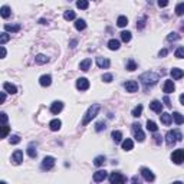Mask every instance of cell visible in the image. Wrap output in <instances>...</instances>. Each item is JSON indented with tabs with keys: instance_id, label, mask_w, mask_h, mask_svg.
Segmentation results:
<instances>
[{
	"instance_id": "1",
	"label": "cell",
	"mask_w": 184,
	"mask_h": 184,
	"mask_svg": "<svg viewBox=\"0 0 184 184\" xmlns=\"http://www.w3.org/2000/svg\"><path fill=\"white\" fill-rule=\"evenodd\" d=\"M140 81L142 82V85L148 88V86L156 85L157 82L160 81V76L157 75L156 72H145V73H142V75L140 76Z\"/></svg>"
},
{
	"instance_id": "2",
	"label": "cell",
	"mask_w": 184,
	"mask_h": 184,
	"mask_svg": "<svg viewBox=\"0 0 184 184\" xmlns=\"http://www.w3.org/2000/svg\"><path fill=\"white\" fill-rule=\"evenodd\" d=\"M99 107L98 104H94V105H91L89 108H88V111H86V114H85V117H84V119H82V125H88V124L92 121V119L98 115V112H99Z\"/></svg>"
},
{
	"instance_id": "3",
	"label": "cell",
	"mask_w": 184,
	"mask_h": 184,
	"mask_svg": "<svg viewBox=\"0 0 184 184\" xmlns=\"http://www.w3.org/2000/svg\"><path fill=\"white\" fill-rule=\"evenodd\" d=\"M183 140V135H181V132L178 130H173V131H168L167 132V135H165V142H167V145L171 147L174 145L175 142H178Z\"/></svg>"
},
{
	"instance_id": "4",
	"label": "cell",
	"mask_w": 184,
	"mask_h": 184,
	"mask_svg": "<svg viewBox=\"0 0 184 184\" xmlns=\"http://www.w3.org/2000/svg\"><path fill=\"white\" fill-rule=\"evenodd\" d=\"M132 132H134V138L137 140L138 142H142L144 140H145V134H144V131L141 130V125L140 124H132Z\"/></svg>"
},
{
	"instance_id": "5",
	"label": "cell",
	"mask_w": 184,
	"mask_h": 184,
	"mask_svg": "<svg viewBox=\"0 0 184 184\" xmlns=\"http://www.w3.org/2000/svg\"><path fill=\"white\" fill-rule=\"evenodd\" d=\"M171 161L174 164H183L184 163V148H178L171 154Z\"/></svg>"
},
{
	"instance_id": "6",
	"label": "cell",
	"mask_w": 184,
	"mask_h": 184,
	"mask_svg": "<svg viewBox=\"0 0 184 184\" xmlns=\"http://www.w3.org/2000/svg\"><path fill=\"white\" fill-rule=\"evenodd\" d=\"M108 180H109V183L111 184H118V183H125V181H127V178H125L121 173H118V171L111 173V175H109Z\"/></svg>"
},
{
	"instance_id": "7",
	"label": "cell",
	"mask_w": 184,
	"mask_h": 184,
	"mask_svg": "<svg viewBox=\"0 0 184 184\" xmlns=\"http://www.w3.org/2000/svg\"><path fill=\"white\" fill-rule=\"evenodd\" d=\"M55 158H53L52 156H46L45 158L42 160V168L43 170H52L53 167H55Z\"/></svg>"
},
{
	"instance_id": "8",
	"label": "cell",
	"mask_w": 184,
	"mask_h": 184,
	"mask_svg": "<svg viewBox=\"0 0 184 184\" xmlns=\"http://www.w3.org/2000/svg\"><path fill=\"white\" fill-rule=\"evenodd\" d=\"M141 175H142V178L145 180L147 183H151V181H154V180H156V175H154V173H152L150 168H145V167H142V168H141Z\"/></svg>"
},
{
	"instance_id": "9",
	"label": "cell",
	"mask_w": 184,
	"mask_h": 184,
	"mask_svg": "<svg viewBox=\"0 0 184 184\" xmlns=\"http://www.w3.org/2000/svg\"><path fill=\"white\" fill-rule=\"evenodd\" d=\"M124 88L127 89V92H137L138 91V82L137 81H127L125 84H124Z\"/></svg>"
},
{
	"instance_id": "10",
	"label": "cell",
	"mask_w": 184,
	"mask_h": 184,
	"mask_svg": "<svg viewBox=\"0 0 184 184\" xmlns=\"http://www.w3.org/2000/svg\"><path fill=\"white\" fill-rule=\"evenodd\" d=\"M12 161H13L14 165L22 164V161H23V151L22 150H16L13 152V156H12Z\"/></svg>"
},
{
	"instance_id": "11",
	"label": "cell",
	"mask_w": 184,
	"mask_h": 184,
	"mask_svg": "<svg viewBox=\"0 0 184 184\" xmlns=\"http://www.w3.org/2000/svg\"><path fill=\"white\" fill-rule=\"evenodd\" d=\"M76 88L79 91L89 89V81L86 79V78H79V79L76 81Z\"/></svg>"
},
{
	"instance_id": "12",
	"label": "cell",
	"mask_w": 184,
	"mask_h": 184,
	"mask_svg": "<svg viewBox=\"0 0 184 184\" xmlns=\"http://www.w3.org/2000/svg\"><path fill=\"white\" fill-rule=\"evenodd\" d=\"M62 109H63V102H62V101H55V102H52V105H51V112H52L53 115H58Z\"/></svg>"
},
{
	"instance_id": "13",
	"label": "cell",
	"mask_w": 184,
	"mask_h": 184,
	"mask_svg": "<svg viewBox=\"0 0 184 184\" xmlns=\"http://www.w3.org/2000/svg\"><path fill=\"white\" fill-rule=\"evenodd\" d=\"M96 65H98V68H101V69H108L111 62H109V59H107V58L98 56L96 58Z\"/></svg>"
},
{
	"instance_id": "14",
	"label": "cell",
	"mask_w": 184,
	"mask_h": 184,
	"mask_svg": "<svg viewBox=\"0 0 184 184\" xmlns=\"http://www.w3.org/2000/svg\"><path fill=\"white\" fill-rule=\"evenodd\" d=\"M107 177H108V173H107V171L105 170H98L94 174V181L95 183H101V181H104Z\"/></svg>"
},
{
	"instance_id": "15",
	"label": "cell",
	"mask_w": 184,
	"mask_h": 184,
	"mask_svg": "<svg viewBox=\"0 0 184 184\" xmlns=\"http://www.w3.org/2000/svg\"><path fill=\"white\" fill-rule=\"evenodd\" d=\"M174 89H175V85H174V82L173 81H165L164 82V86H163V91H164L165 94L168 95V94H171V92H174Z\"/></svg>"
},
{
	"instance_id": "16",
	"label": "cell",
	"mask_w": 184,
	"mask_h": 184,
	"mask_svg": "<svg viewBox=\"0 0 184 184\" xmlns=\"http://www.w3.org/2000/svg\"><path fill=\"white\" fill-rule=\"evenodd\" d=\"M150 109L151 111H154V112L157 114H161L163 112V104H161V101H152L151 104H150Z\"/></svg>"
},
{
	"instance_id": "17",
	"label": "cell",
	"mask_w": 184,
	"mask_h": 184,
	"mask_svg": "<svg viewBox=\"0 0 184 184\" xmlns=\"http://www.w3.org/2000/svg\"><path fill=\"white\" fill-rule=\"evenodd\" d=\"M121 147H122L124 151H131L132 148H134V141H132L131 138H125V140L121 142Z\"/></svg>"
},
{
	"instance_id": "18",
	"label": "cell",
	"mask_w": 184,
	"mask_h": 184,
	"mask_svg": "<svg viewBox=\"0 0 184 184\" xmlns=\"http://www.w3.org/2000/svg\"><path fill=\"white\" fill-rule=\"evenodd\" d=\"M170 75L173 76V79H181L184 76V71L180 69V68H173L170 71Z\"/></svg>"
},
{
	"instance_id": "19",
	"label": "cell",
	"mask_w": 184,
	"mask_h": 184,
	"mask_svg": "<svg viewBox=\"0 0 184 184\" xmlns=\"http://www.w3.org/2000/svg\"><path fill=\"white\" fill-rule=\"evenodd\" d=\"M160 118H161V122L164 124V125H170L173 122V115L168 112H161Z\"/></svg>"
},
{
	"instance_id": "20",
	"label": "cell",
	"mask_w": 184,
	"mask_h": 184,
	"mask_svg": "<svg viewBox=\"0 0 184 184\" xmlns=\"http://www.w3.org/2000/svg\"><path fill=\"white\" fill-rule=\"evenodd\" d=\"M3 91H6L7 94H16L17 92V88H16V85H13V84H10V82H5L3 84Z\"/></svg>"
},
{
	"instance_id": "21",
	"label": "cell",
	"mask_w": 184,
	"mask_h": 184,
	"mask_svg": "<svg viewBox=\"0 0 184 184\" xmlns=\"http://www.w3.org/2000/svg\"><path fill=\"white\" fill-rule=\"evenodd\" d=\"M61 127H62V121H61V119H58V118L52 119V121L49 122V128H51L52 131H59Z\"/></svg>"
},
{
	"instance_id": "22",
	"label": "cell",
	"mask_w": 184,
	"mask_h": 184,
	"mask_svg": "<svg viewBox=\"0 0 184 184\" xmlns=\"http://www.w3.org/2000/svg\"><path fill=\"white\" fill-rule=\"evenodd\" d=\"M39 84L42 86H49L52 84V76L51 75H42L39 78Z\"/></svg>"
},
{
	"instance_id": "23",
	"label": "cell",
	"mask_w": 184,
	"mask_h": 184,
	"mask_svg": "<svg viewBox=\"0 0 184 184\" xmlns=\"http://www.w3.org/2000/svg\"><path fill=\"white\" fill-rule=\"evenodd\" d=\"M35 62H36L38 65H45V63H47V62H49V58H47L46 55L39 53V55H36V58H35Z\"/></svg>"
},
{
	"instance_id": "24",
	"label": "cell",
	"mask_w": 184,
	"mask_h": 184,
	"mask_svg": "<svg viewBox=\"0 0 184 184\" xmlns=\"http://www.w3.org/2000/svg\"><path fill=\"white\" fill-rule=\"evenodd\" d=\"M108 47L111 51H118L119 47H121V43H119V40H117V39H111L108 42Z\"/></svg>"
},
{
	"instance_id": "25",
	"label": "cell",
	"mask_w": 184,
	"mask_h": 184,
	"mask_svg": "<svg viewBox=\"0 0 184 184\" xmlns=\"http://www.w3.org/2000/svg\"><path fill=\"white\" fill-rule=\"evenodd\" d=\"M173 121L177 125H181V124H184V115H181L180 112H173Z\"/></svg>"
},
{
	"instance_id": "26",
	"label": "cell",
	"mask_w": 184,
	"mask_h": 184,
	"mask_svg": "<svg viewBox=\"0 0 184 184\" xmlns=\"http://www.w3.org/2000/svg\"><path fill=\"white\" fill-rule=\"evenodd\" d=\"M20 24H5V30L6 32H12V33H16L20 30Z\"/></svg>"
},
{
	"instance_id": "27",
	"label": "cell",
	"mask_w": 184,
	"mask_h": 184,
	"mask_svg": "<svg viewBox=\"0 0 184 184\" xmlns=\"http://www.w3.org/2000/svg\"><path fill=\"white\" fill-rule=\"evenodd\" d=\"M75 29L76 30H85L86 29V22L84 19H76V22H75Z\"/></svg>"
},
{
	"instance_id": "28",
	"label": "cell",
	"mask_w": 184,
	"mask_h": 184,
	"mask_svg": "<svg viewBox=\"0 0 184 184\" xmlns=\"http://www.w3.org/2000/svg\"><path fill=\"white\" fill-rule=\"evenodd\" d=\"M91 63H92L91 59H85V61H82L79 63V69H81V71H84V72H86L91 68Z\"/></svg>"
},
{
	"instance_id": "29",
	"label": "cell",
	"mask_w": 184,
	"mask_h": 184,
	"mask_svg": "<svg viewBox=\"0 0 184 184\" xmlns=\"http://www.w3.org/2000/svg\"><path fill=\"white\" fill-rule=\"evenodd\" d=\"M28 156L30 158H36L38 156V151H36V145H33V144H29L28 147Z\"/></svg>"
},
{
	"instance_id": "30",
	"label": "cell",
	"mask_w": 184,
	"mask_h": 184,
	"mask_svg": "<svg viewBox=\"0 0 184 184\" xmlns=\"http://www.w3.org/2000/svg\"><path fill=\"white\" fill-rule=\"evenodd\" d=\"M0 14H2V17H3V19H7L10 14H12V10H10L9 6H3V7L0 9Z\"/></svg>"
},
{
	"instance_id": "31",
	"label": "cell",
	"mask_w": 184,
	"mask_h": 184,
	"mask_svg": "<svg viewBox=\"0 0 184 184\" xmlns=\"http://www.w3.org/2000/svg\"><path fill=\"white\" fill-rule=\"evenodd\" d=\"M9 40H10V35L7 32H3L0 35V46H5Z\"/></svg>"
},
{
	"instance_id": "32",
	"label": "cell",
	"mask_w": 184,
	"mask_h": 184,
	"mask_svg": "<svg viewBox=\"0 0 184 184\" xmlns=\"http://www.w3.org/2000/svg\"><path fill=\"white\" fill-rule=\"evenodd\" d=\"M76 7L81 10H86L89 7V3H88V0H78L76 2Z\"/></svg>"
},
{
	"instance_id": "33",
	"label": "cell",
	"mask_w": 184,
	"mask_h": 184,
	"mask_svg": "<svg viewBox=\"0 0 184 184\" xmlns=\"http://www.w3.org/2000/svg\"><path fill=\"white\" fill-rule=\"evenodd\" d=\"M142 109H144V107H142V105H137V107H135V108L132 109L131 115H132V117H135V118H138V117H141V114H142Z\"/></svg>"
},
{
	"instance_id": "34",
	"label": "cell",
	"mask_w": 184,
	"mask_h": 184,
	"mask_svg": "<svg viewBox=\"0 0 184 184\" xmlns=\"http://www.w3.org/2000/svg\"><path fill=\"white\" fill-rule=\"evenodd\" d=\"M112 140L117 144L118 142H122V132L121 131H112Z\"/></svg>"
},
{
	"instance_id": "35",
	"label": "cell",
	"mask_w": 184,
	"mask_h": 184,
	"mask_svg": "<svg viewBox=\"0 0 184 184\" xmlns=\"http://www.w3.org/2000/svg\"><path fill=\"white\" fill-rule=\"evenodd\" d=\"M119 35H121V39H122V42H130V40H131V32H128V30H122V32L119 33Z\"/></svg>"
},
{
	"instance_id": "36",
	"label": "cell",
	"mask_w": 184,
	"mask_h": 184,
	"mask_svg": "<svg viewBox=\"0 0 184 184\" xmlns=\"http://www.w3.org/2000/svg\"><path fill=\"white\" fill-rule=\"evenodd\" d=\"M117 24H118L119 28H125L128 24V19L127 16H119L118 19H117Z\"/></svg>"
},
{
	"instance_id": "37",
	"label": "cell",
	"mask_w": 184,
	"mask_h": 184,
	"mask_svg": "<svg viewBox=\"0 0 184 184\" xmlns=\"http://www.w3.org/2000/svg\"><path fill=\"white\" fill-rule=\"evenodd\" d=\"M76 17V14L73 10H66L65 13H63V19L65 20H73Z\"/></svg>"
},
{
	"instance_id": "38",
	"label": "cell",
	"mask_w": 184,
	"mask_h": 184,
	"mask_svg": "<svg viewBox=\"0 0 184 184\" xmlns=\"http://www.w3.org/2000/svg\"><path fill=\"white\" fill-rule=\"evenodd\" d=\"M147 130L148 131H151V132H157V130H158V127H157V124L154 122V121H147Z\"/></svg>"
},
{
	"instance_id": "39",
	"label": "cell",
	"mask_w": 184,
	"mask_h": 184,
	"mask_svg": "<svg viewBox=\"0 0 184 184\" xmlns=\"http://www.w3.org/2000/svg\"><path fill=\"white\" fill-rule=\"evenodd\" d=\"M105 158L104 156H98V157H95V160H94V164L96 165V167H101V165H104L105 164Z\"/></svg>"
},
{
	"instance_id": "40",
	"label": "cell",
	"mask_w": 184,
	"mask_h": 184,
	"mask_svg": "<svg viewBox=\"0 0 184 184\" xmlns=\"http://www.w3.org/2000/svg\"><path fill=\"white\" fill-rule=\"evenodd\" d=\"M174 56L177 58V59H184V46H180L175 49Z\"/></svg>"
},
{
	"instance_id": "41",
	"label": "cell",
	"mask_w": 184,
	"mask_h": 184,
	"mask_svg": "<svg viewBox=\"0 0 184 184\" xmlns=\"http://www.w3.org/2000/svg\"><path fill=\"white\" fill-rule=\"evenodd\" d=\"M175 14H177V16H183L184 14V2L183 3H178V5L175 6Z\"/></svg>"
},
{
	"instance_id": "42",
	"label": "cell",
	"mask_w": 184,
	"mask_h": 184,
	"mask_svg": "<svg viewBox=\"0 0 184 184\" xmlns=\"http://www.w3.org/2000/svg\"><path fill=\"white\" fill-rule=\"evenodd\" d=\"M127 69H128V71H131V72L137 69V63H135L134 59H130V61L127 62Z\"/></svg>"
},
{
	"instance_id": "43",
	"label": "cell",
	"mask_w": 184,
	"mask_h": 184,
	"mask_svg": "<svg viewBox=\"0 0 184 184\" xmlns=\"http://www.w3.org/2000/svg\"><path fill=\"white\" fill-rule=\"evenodd\" d=\"M9 131H10V128L7 127V124H3V127H2V138H6V137H7Z\"/></svg>"
},
{
	"instance_id": "44",
	"label": "cell",
	"mask_w": 184,
	"mask_h": 184,
	"mask_svg": "<svg viewBox=\"0 0 184 184\" xmlns=\"http://www.w3.org/2000/svg\"><path fill=\"white\" fill-rule=\"evenodd\" d=\"M112 79H114L112 73H104V75H102V81H104V82H107V84L112 82Z\"/></svg>"
},
{
	"instance_id": "45",
	"label": "cell",
	"mask_w": 184,
	"mask_h": 184,
	"mask_svg": "<svg viewBox=\"0 0 184 184\" xmlns=\"http://www.w3.org/2000/svg\"><path fill=\"white\" fill-rule=\"evenodd\" d=\"M177 39H180V36L177 33H170V35L167 36V40H168V42H173V40H177Z\"/></svg>"
},
{
	"instance_id": "46",
	"label": "cell",
	"mask_w": 184,
	"mask_h": 184,
	"mask_svg": "<svg viewBox=\"0 0 184 184\" xmlns=\"http://www.w3.org/2000/svg\"><path fill=\"white\" fill-rule=\"evenodd\" d=\"M20 137L19 135H10V144H19Z\"/></svg>"
},
{
	"instance_id": "47",
	"label": "cell",
	"mask_w": 184,
	"mask_h": 184,
	"mask_svg": "<svg viewBox=\"0 0 184 184\" xmlns=\"http://www.w3.org/2000/svg\"><path fill=\"white\" fill-rule=\"evenodd\" d=\"M95 130H96V132H101L102 130H105V122H96Z\"/></svg>"
},
{
	"instance_id": "48",
	"label": "cell",
	"mask_w": 184,
	"mask_h": 184,
	"mask_svg": "<svg viewBox=\"0 0 184 184\" xmlns=\"http://www.w3.org/2000/svg\"><path fill=\"white\" fill-rule=\"evenodd\" d=\"M145 17H144V16H142V17H141V19H140V20H138V23H137V28L138 29H142V28H144V26H145Z\"/></svg>"
},
{
	"instance_id": "49",
	"label": "cell",
	"mask_w": 184,
	"mask_h": 184,
	"mask_svg": "<svg viewBox=\"0 0 184 184\" xmlns=\"http://www.w3.org/2000/svg\"><path fill=\"white\" fill-rule=\"evenodd\" d=\"M157 3H158L160 7H167V6H168V0H158Z\"/></svg>"
},
{
	"instance_id": "50",
	"label": "cell",
	"mask_w": 184,
	"mask_h": 184,
	"mask_svg": "<svg viewBox=\"0 0 184 184\" xmlns=\"http://www.w3.org/2000/svg\"><path fill=\"white\" fill-rule=\"evenodd\" d=\"M167 53H168V51H167V49H161L160 52H158V56H160V58H163V56H165Z\"/></svg>"
},
{
	"instance_id": "51",
	"label": "cell",
	"mask_w": 184,
	"mask_h": 184,
	"mask_svg": "<svg viewBox=\"0 0 184 184\" xmlns=\"http://www.w3.org/2000/svg\"><path fill=\"white\" fill-rule=\"evenodd\" d=\"M163 101H164V104L167 105V107H171V102H170V98H168V96H167V95H165L164 96V99H163Z\"/></svg>"
},
{
	"instance_id": "52",
	"label": "cell",
	"mask_w": 184,
	"mask_h": 184,
	"mask_svg": "<svg viewBox=\"0 0 184 184\" xmlns=\"http://www.w3.org/2000/svg\"><path fill=\"white\" fill-rule=\"evenodd\" d=\"M0 115H2V121H3V124H6V122H7V115H6L5 112H2V114H0Z\"/></svg>"
},
{
	"instance_id": "53",
	"label": "cell",
	"mask_w": 184,
	"mask_h": 184,
	"mask_svg": "<svg viewBox=\"0 0 184 184\" xmlns=\"http://www.w3.org/2000/svg\"><path fill=\"white\" fill-rule=\"evenodd\" d=\"M154 141H156V144H161V137L160 135H154Z\"/></svg>"
},
{
	"instance_id": "54",
	"label": "cell",
	"mask_w": 184,
	"mask_h": 184,
	"mask_svg": "<svg viewBox=\"0 0 184 184\" xmlns=\"http://www.w3.org/2000/svg\"><path fill=\"white\" fill-rule=\"evenodd\" d=\"M2 58H6V49H5V46H2Z\"/></svg>"
},
{
	"instance_id": "55",
	"label": "cell",
	"mask_w": 184,
	"mask_h": 184,
	"mask_svg": "<svg viewBox=\"0 0 184 184\" xmlns=\"http://www.w3.org/2000/svg\"><path fill=\"white\" fill-rule=\"evenodd\" d=\"M5 101H6V91L2 92V102H5Z\"/></svg>"
},
{
	"instance_id": "56",
	"label": "cell",
	"mask_w": 184,
	"mask_h": 184,
	"mask_svg": "<svg viewBox=\"0 0 184 184\" xmlns=\"http://www.w3.org/2000/svg\"><path fill=\"white\" fill-rule=\"evenodd\" d=\"M180 102H181V104L184 105V94H181V95H180Z\"/></svg>"
},
{
	"instance_id": "57",
	"label": "cell",
	"mask_w": 184,
	"mask_h": 184,
	"mask_svg": "<svg viewBox=\"0 0 184 184\" xmlns=\"http://www.w3.org/2000/svg\"><path fill=\"white\" fill-rule=\"evenodd\" d=\"M39 23H40V24H46L47 22H46V20H45V19H40V20H39Z\"/></svg>"
},
{
	"instance_id": "58",
	"label": "cell",
	"mask_w": 184,
	"mask_h": 184,
	"mask_svg": "<svg viewBox=\"0 0 184 184\" xmlns=\"http://www.w3.org/2000/svg\"><path fill=\"white\" fill-rule=\"evenodd\" d=\"M75 45H76V40H72V42H71V47H75Z\"/></svg>"
}]
</instances>
